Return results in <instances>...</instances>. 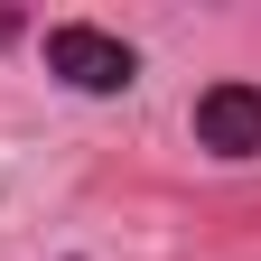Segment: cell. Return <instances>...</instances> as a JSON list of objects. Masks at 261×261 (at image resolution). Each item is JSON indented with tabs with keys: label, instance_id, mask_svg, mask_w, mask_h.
I'll return each instance as SVG.
<instances>
[{
	"label": "cell",
	"instance_id": "obj_1",
	"mask_svg": "<svg viewBox=\"0 0 261 261\" xmlns=\"http://www.w3.org/2000/svg\"><path fill=\"white\" fill-rule=\"evenodd\" d=\"M38 56H47V75L75 84V93H130V84H140L130 38H112V28H93V19H56L38 38Z\"/></svg>",
	"mask_w": 261,
	"mask_h": 261
},
{
	"label": "cell",
	"instance_id": "obj_2",
	"mask_svg": "<svg viewBox=\"0 0 261 261\" xmlns=\"http://www.w3.org/2000/svg\"><path fill=\"white\" fill-rule=\"evenodd\" d=\"M187 121H196V149H215V159H261V84L224 75V84L196 93Z\"/></svg>",
	"mask_w": 261,
	"mask_h": 261
}]
</instances>
